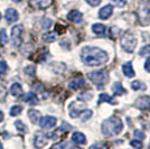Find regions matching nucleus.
Instances as JSON below:
<instances>
[{"instance_id": "obj_25", "label": "nucleus", "mask_w": 150, "mask_h": 149, "mask_svg": "<svg viewBox=\"0 0 150 149\" xmlns=\"http://www.w3.org/2000/svg\"><path fill=\"white\" fill-rule=\"evenodd\" d=\"M131 87L132 90H134V91H144V90H146V85L139 80H136V81L132 82Z\"/></svg>"}, {"instance_id": "obj_36", "label": "nucleus", "mask_w": 150, "mask_h": 149, "mask_svg": "<svg viewBox=\"0 0 150 149\" xmlns=\"http://www.w3.org/2000/svg\"><path fill=\"white\" fill-rule=\"evenodd\" d=\"M90 149H108V146L104 143H96L92 145Z\"/></svg>"}, {"instance_id": "obj_19", "label": "nucleus", "mask_w": 150, "mask_h": 149, "mask_svg": "<svg viewBox=\"0 0 150 149\" xmlns=\"http://www.w3.org/2000/svg\"><path fill=\"white\" fill-rule=\"evenodd\" d=\"M28 117H29L33 123H39V121H40V112L31 109V110L28 111Z\"/></svg>"}, {"instance_id": "obj_4", "label": "nucleus", "mask_w": 150, "mask_h": 149, "mask_svg": "<svg viewBox=\"0 0 150 149\" xmlns=\"http://www.w3.org/2000/svg\"><path fill=\"white\" fill-rule=\"evenodd\" d=\"M88 77L95 85H100V87L104 85L109 82V73L106 70H99V71L90 72L88 74Z\"/></svg>"}, {"instance_id": "obj_37", "label": "nucleus", "mask_w": 150, "mask_h": 149, "mask_svg": "<svg viewBox=\"0 0 150 149\" xmlns=\"http://www.w3.org/2000/svg\"><path fill=\"white\" fill-rule=\"evenodd\" d=\"M50 26H52V20L50 18H44L42 21V27L44 29H48Z\"/></svg>"}, {"instance_id": "obj_26", "label": "nucleus", "mask_w": 150, "mask_h": 149, "mask_svg": "<svg viewBox=\"0 0 150 149\" xmlns=\"http://www.w3.org/2000/svg\"><path fill=\"white\" fill-rule=\"evenodd\" d=\"M57 38V35L55 33H46L44 34V36H43V39H44L46 43H53V42H55Z\"/></svg>"}, {"instance_id": "obj_11", "label": "nucleus", "mask_w": 150, "mask_h": 149, "mask_svg": "<svg viewBox=\"0 0 150 149\" xmlns=\"http://www.w3.org/2000/svg\"><path fill=\"white\" fill-rule=\"evenodd\" d=\"M34 145H35V147H36V148H38V149L44 148L45 146L47 145V137L45 136L44 133H42V132H38V133H36Z\"/></svg>"}, {"instance_id": "obj_43", "label": "nucleus", "mask_w": 150, "mask_h": 149, "mask_svg": "<svg viewBox=\"0 0 150 149\" xmlns=\"http://www.w3.org/2000/svg\"><path fill=\"white\" fill-rule=\"evenodd\" d=\"M2 120H4V112L0 110V122H1Z\"/></svg>"}, {"instance_id": "obj_1", "label": "nucleus", "mask_w": 150, "mask_h": 149, "mask_svg": "<svg viewBox=\"0 0 150 149\" xmlns=\"http://www.w3.org/2000/svg\"><path fill=\"white\" fill-rule=\"evenodd\" d=\"M81 60L85 65L88 66H100L108 62L109 55L105 50H101L99 47L85 46L82 48Z\"/></svg>"}, {"instance_id": "obj_33", "label": "nucleus", "mask_w": 150, "mask_h": 149, "mask_svg": "<svg viewBox=\"0 0 150 149\" xmlns=\"http://www.w3.org/2000/svg\"><path fill=\"white\" fill-rule=\"evenodd\" d=\"M133 136H134V138H136V140H144V137H146V135L144 133V131H140V130H136L134 132H133Z\"/></svg>"}, {"instance_id": "obj_30", "label": "nucleus", "mask_w": 150, "mask_h": 149, "mask_svg": "<svg viewBox=\"0 0 150 149\" xmlns=\"http://www.w3.org/2000/svg\"><path fill=\"white\" fill-rule=\"evenodd\" d=\"M7 92H8L7 87L4 85V83H1V82H0V100H4L5 98H6Z\"/></svg>"}, {"instance_id": "obj_15", "label": "nucleus", "mask_w": 150, "mask_h": 149, "mask_svg": "<svg viewBox=\"0 0 150 149\" xmlns=\"http://www.w3.org/2000/svg\"><path fill=\"white\" fill-rule=\"evenodd\" d=\"M67 19L69 21H73V23H81L82 19H83V15L77 10H72L67 15Z\"/></svg>"}, {"instance_id": "obj_7", "label": "nucleus", "mask_w": 150, "mask_h": 149, "mask_svg": "<svg viewBox=\"0 0 150 149\" xmlns=\"http://www.w3.org/2000/svg\"><path fill=\"white\" fill-rule=\"evenodd\" d=\"M85 104L80 103V102H73L69 106V117L71 118H77L79 116H81V113L84 111Z\"/></svg>"}, {"instance_id": "obj_29", "label": "nucleus", "mask_w": 150, "mask_h": 149, "mask_svg": "<svg viewBox=\"0 0 150 149\" xmlns=\"http://www.w3.org/2000/svg\"><path fill=\"white\" fill-rule=\"evenodd\" d=\"M0 42L2 45H7V43H8V36H7V33L5 29L0 31Z\"/></svg>"}, {"instance_id": "obj_16", "label": "nucleus", "mask_w": 150, "mask_h": 149, "mask_svg": "<svg viewBox=\"0 0 150 149\" xmlns=\"http://www.w3.org/2000/svg\"><path fill=\"white\" fill-rule=\"evenodd\" d=\"M122 71L127 77H133L136 73H134V70L132 67V64L130 62H127L122 65Z\"/></svg>"}, {"instance_id": "obj_21", "label": "nucleus", "mask_w": 150, "mask_h": 149, "mask_svg": "<svg viewBox=\"0 0 150 149\" xmlns=\"http://www.w3.org/2000/svg\"><path fill=\"white\" fill-rule=\"evenodd\" d=\"M23 100H24L25 102H27V103L31 104V106H35V104H37L38 103L37 96H36L34 93H31V92L28 94H26L25 96H23Z\"/></svg>"}, {"instance_id": "obj_31", "label": "nucleus", "mask_w": 150, "mask_h": 149, "mask_svg": "<svg viewBox=\"0 0 150 149\" xmlns=\"http://www.w3.org/2000/svg\"><path fill=\"white\" fill-rule=\"evenodd\" d=\"M139 54H140V56H149L150 55V45L144 46V47L140 50Z\"/></svg>"}, {"instance_id": "obj_9", "label": "nucleus", "mask_w": 150, "mask_h": 149, "mask_svg": "<svg viewBox=\"0 0 150 149\" xmlns=\"http://www.w3.org/2000/svg\"><path fill=\"white\" fill-rule=\"evenodd\" d=\"M56 121H57L56 118L50 117V116H46V117H44V118L40 119L39 124H40V127H42L43 129H50V128L55 127Z\"/></svg>"}, {"instance_id": "obj_12", "label": "nucleus", "mask_w": 150, "mask_h": 149, "mask_svg": "<svg viewBox=\"0 0 150 149\" xmlns=\"http://www.w3.org/2000/svg\"><path fill=\"white\" fill-rule=\"evenodd\" d=\"M112 13H113V7L111 5H106V6H104L103 8L100 9V11H99V18L105 20V19L111 17Z\"/></svg>"}, {"instance_id": "obj_27", "label": "nucleus", "mask_w": 150, "mask_h": 149, "mask_svg": "<svg viewBox=\"0 0 150 149\" xmlns=\"http://www.w3.org/2000/svg\"><path fill=\"white\" fill-rule=\"evenodd\" d=\"M73 148V145L69 141H64V143H59L53 146V149H72Z\"/></svg>"}, {"instance_id": "obj_2", "label": "nucleus", "mask_w": 150, "mask_h": 149, "mask_svg": "<svg viewBox=\"0 0 150 149\" xmlns=\"http://www.w3.org/2000/svg\"><path fill=\"white\" fill-rule=\"evenodd\" d=\"M122 129H123V123L121 119L118 117H111V118L106 119L101 126V130L103 132V135L108 137L119 135Z\"/></svg>"}, {"instance_id": "obj_23", "label": "nucleus", "mask_w": 150, "mask_h": 149, "mask_svg": "<svg viewBox=\"0 0 150 149\" xmlns=\"http://www.w3.org/2000/svg\"><path fill=\"white\" fill-rule=\"evenodd\" d=\"M92 31L96 35H102L105 31V26L102 25V24H94L92 26Z\"/></svg>"}, {"instance_id": "obj_3", "label": "nucleus", "mask_w": 150, "mask_h": 149, "mask_svg": "<svg viewBox=\"0 0 150 149\" xmlns=\"http://www.w3.org/2000/svg\"><path fill=\"white\" fill-rule=\"evenodd\" d=\"M120 45L122 47V50L127 52V53H132L136 46H137V39L134 37V35L130 33V31H127L122 35V37L120 39Z\"/></svg>"}, {"instance_id": "obj_39", "label": "nucleus", "mask_w": 150, "mask_h": 149, "mask_svg": "<svg viewBox=\"0 0 150 149\" xmlns=\"http://www.w3.org/2000/svg\"><path fill=\"white\" fill-rule=\"evenodd\" d=\"M132 147H134L136 149H142V143L140 140H132L130 143Z\"/></svg>"}, {"instance_id": "obj_6", "label": "nucleus", "mask_w": 150, "mask_h": 149, "mask_svg": "<svg viewBox=\"0 0 150 149\" xmlns=\"http://www.w3.org/2000/svg\"><path fill=\"white\" fill-rule=\"evenodd\" d=\"M23 33H24V27L23 25H16L11 29V42L15 46H20L23 43Z\"/></svg>"}, {"instance_id": "obj_32", "label": "nucleus", "mask_w": 150, "mask_h": 149, "mask_svg": "<svg viewBox=\"0 0 150 149\" xmlns=\"http://www.w3.org/2000/svg\"><path fill=\"white\" fill-rule=\"evenodd\" d=\"M111 2L118 8H123L127 5V0H111Z\"/></svg>"}, {"instance_id": "obj_47", "label": "nucleus", "mask_w": 150, "mask_h": 149, "mask_svg": "<svg viewBox=\"0 0 150 149\" xmlns=\"http://www.w3.org/2000/svg\"><path fill=\"white\" fill-rule=\"evenodd\" d=\"M149 148H150V143H149Z\"/></svg>"}, {"instance_id": "obj_41", "label": "nucleus", "mask_w": 150, "mask_h": 149, "mask_svg": "<svg viewBox=\"0 0 150 149\" xmlns=\"http://www.w3.org/2000/svg\"><path fill=\"white\" fill-rule=\"evenodd\" d=\"M25 73L26 74L31 75V76H33V75L35 74V67H34V66H28V67H26Z\"/></svg>"}, {"instance_id": "obj_45", "label": "nucleus", "mask_w": 150, "mask_h": 149, "mask_svg": "<svg viewBox=\"0 0 150 149\" xmlns=\"http://www.w3.org/2000/svg\"><path fill=\"white\" fill-rule=\"evenodd\" d=\"M0 149H2V145L1 143H0Z\"/></svg>"}, {"instance_id": "obj_34", "label": "nucleus", "mask_w": 150, "mask_h": 149, "mask_svg": "<svg viewBox=\"0 0 150 149\" xmlns=\"http://www.w3.org/2000/svg\"><path fill=\"white\" fill-rule=\"evenodd\" d=\"M7 71H8V65H7L6 61H1L0 62V75L6 74Z\"/></svg>"}, {"instance_id": "obj_5", "label": "nucleus", "mask_w": 150, "mask_h": 149, "mask_svg": "<svg viewBox=\"0 0 150 149\" xmlns=\"http://www.w3.org/2000/svg\"><path fill=\"white\" fill-rule=\"evenodd\" d=\"M138 18L141 25H149L150 24V1L144 2L138 9Z\"/></svg>"}, {"instance_id": "obj_28", "label": "nucleus", "mask_w": 150, "mask_h": 149, "mask_svg": "<svg viewBox=\"0 0 150 149\" xmlns=\"http://www.w3.org/2000/svg\"><path fill=\"white\" fill-rule=\"evenodd\" d=\"M21 111H23V106H13L10 109V116L16 117V116H18L19 113H21Z\"/></svg>"}, {"instance_id": "obj_42", "label": "nucleus", "mask_w": 150, "mask_h": 149, "mask_svg": "<svg viewBox=\"0 0 150 149\" xmlns=\"http://www.w3.org/2000/svg\"><path fill=\"white\" fill-rule=\"evenodd\" d=\"M144 68H146V71H148L150 73V57L146 61V63H144Z\"/></svg>"}, {"instance_id": "obj_35", "label": "nucleus", "mask_w": 150, "mask_h": 149, "mask_svg": "<svg viewBox=\"0 0 150 149\" xmlns=\"http://www.w3.org/2000/svg\"><path fill=\"white\" fill-rule=\"evenodd\" d=\"M92 113L93 112L91 111V110H84V111L82 112V121H86L88 118H91L92 117Z\"/></svg>"}, {"instance_id": "obj_22", "label": "nucleus", "mask_w": 150, "mask_h": 149, "mask_svg": "<svg viewBox=\"0 0 150 149\" xmlns=\"http://www.w3.org/2000/svg\"><path fill=\"white\" fill-rule=\"evenodd\" d=\"M99 101H100V102H108V103H110V104H112V106H115V104H118L117 100H114L112 96H110V95H108V94H105V93L100 94Z\"/></svg>"}, {"instance_id": "obj_8", "label": "nucleus", "mask_w": 150, "mask_h": 149, "mask_svg": "<svg viewBox=\"0 0 150 149\" xmlns=\"http://www.w3.org/2000/svg\"><path fill=\"white\" fill-rule=\"evenodd\" d=\"M134 106L140 110H149L150 109V96H140L136 100Z\"/></svg>"}, {"instance_id": "obj_38", "label": "nucleus", "mask_w": 150, "mask_h": 149, "mask_svg": "<svg viewBox=\"0 0 150 149\" xmlns=\"http://www.w3.org/2000/svg\"><path fill=\"white\" fill-rule=\"evenodd\" d=\"M79 99L83 100V101H88V100L92 99V93L90 92H86V93H82L79 95Z\"/></svg>"}, {"instance_id": "obj_40", "label": "nucleus", "mask_w": 150, "mask_h": 149, "mask_svg": "<svg viewBox=\"0 0 150 149\" xmlns=\"http://www.w3.org/2000/svg\"><path fill=\"white\" fill-rule=\"evenodd\" d=\"M86 2H88L90 6H92V7H96V6H99L101 4V1L102 0H85Z\"/></svg>"}, {"instance_id": "obj_20", "label": "nucleus", "mask_w": 150, "mask_h": 149, "mask_svg": "<svg viewBox=\"0 0 150 149\" xmlns=\"http://www.w3.org/2000/svg\"><path fill=\"white\" fill-rule=\"evenodd\" d=\"M10 93L13 96H19L23 94V87L19 83H13L10 87Z\"/></svg>"}, {"instance_id": "obj_18", "label": "nucleus", "mask_w": 150, "mask_h": 149, "mask_svg": "<svg viewBox=\"0 0 150 149\" xmlns=\"http://www.w3.org/2000/svg\"><path fill=\"white\" fill-rule=\"evenodd\" d=\"M112 92L114 95H123L125 94V89L122 87V84L120 82H115L112 87Z\"/></svg>"}, {"instance_id": "obj_24", "label": "nucleus", "mask_w": 150, "mask_h": 149, "mask_svg": "<svg viewBox=\"0 0 150 149\" xmlns=\"http://www.w3.org/2000/svg\"><path fill=\"white\" fill-rule=\"evenodd\" d=\"M15 127L17 128V130L19 132H21V133H26V132H28V128H27V126H26L21 120H17V121H15Z\"/></svg>"}, {"instance_id": "obj_44", "label": "nucleus", "mask_w": 150, "mask_h": 149, "mask_svg": "<svg viewBox=\"0 0 150 149\" xmlns=\"http://www.w3.org/2000/svg\"><path fill=\"white\" fill-rule=\"evenodd\" d=\"M13 2H16V4H19V2H21L23 0H13Z\"/></svg>"}, {"instance_id": "obj_14", "label": "nucleus", "mask_w": 150, "mask_h": 149, "mask_svg": "<svg viewBox=\"0 0 150 149\" xmlns=\"http://www.w3.org/2000/svg\"><path fill=\"white\" fill-rule=\"evenodd\" d=\"M84 84H85V80L83 77H76V79H74V80H72V81L69 82V87L72 90H79L82 87H84Z\"/></svg>"}, {"instance_id": "obj_13", "label": "nucleus", "mask_w": 150, "mask_h": 149, "mask_svg": "<svg viewBox=\"0 0 150 149\" xmlns=\"http://www.w3.org/2000/svg\"><path fill=\"white\" fill-rule=\"evenodd\" d=\"M5 17H6V20L8 23H15V21H17L19 18V15L17 13V10L16 9H13V8H9V9H7L6 10V13H5Z\"/></svg>"}, {"instance_id": "obj_46", "label": "nucleus", "mask_w": 150, "mask_h": 149, "mask_svg": "<svg viewBox=\"0 0 150 149\" xmlns=\"http://www.w3.org/2000/svg\"><path fill=\"white\" fill-rule=\"evenodd\" d=\"M0 19H1V13H0Z\"/></svg>"}, {"instance_id": "obj_17", "label": "nucleus", "mask_w": 150, "mask_h": 149, "mask_svg": "<svg viewBox=\"0 0 150 149\" xmlns=\"http://www.w3.org/2000/svg\"><path fill=\"white\" fill-rule=\"evenodd\" d=\"M72 140H73V143H77V145H84L86 143V137L82 132H74L72 136Z\"/></svg>"}, {"instance_id": "obj_10", "label": "nucleus", "mask_w": 150, "mask_h": 149, "mask_svg": "<svg viewBox=\"0 0 150 149\" xmlns=\"http://www.w3.org/2000/svg\"><path fill=\"white\" fill-rule=\"evenodd\" d=\"M53 4V0H29V5L35 9H45Z\"/></svg>"}]
</instances>
